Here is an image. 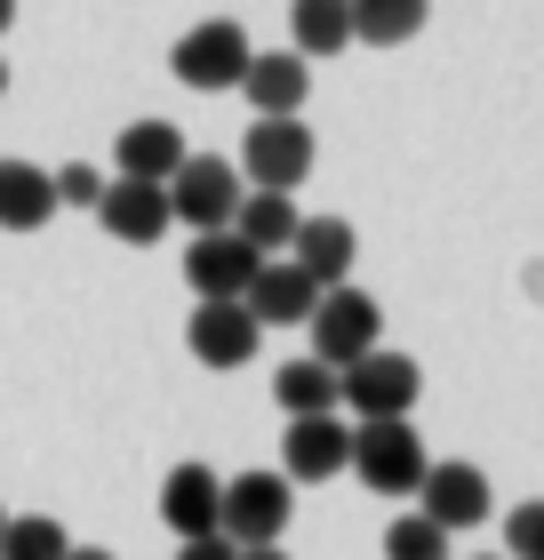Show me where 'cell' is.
Wrapping results in <instances>:
<instances>
[{
	"label": "cell",
	"instance_id": "cell-1",
	"mask_svg": "<svg viewBox=\"0 0 544 560\" xmlns=\"http://www.w3.org/2000/svg\"><path fill=\"white\" fill-rule=\"evenodd\" d=\"M289 513H297V489L280 472H232L224 480V504H217V537L232 552L280 545V537H289Z\"/></svg>",
	"mask_w": 544,
	"mask_h": 560
},
{
	"label": "cell",
	"instance_id": "cell-2",
	"mask_svg": "<svg viewBox=\"0 0 544 560\" xmlns=\"http://www.w3.org/2000/svg\"><path fill=\"white\" fill-rule=\"evenodd\" d=\"M425 393V376L408 352H360L352 369H336V409H352V424H384V417H408Z\"/></svg>",
	"mask_w": 544,
	"mask_h": 560
},
{
	"label": "cell",
	"instance_id": "cell-3",
	"mask_svg": "<svg viewBox=\"0 0 544 560\" xmlns=\"http://www.w3.org/2000/svg\"><path fill=\"white\" fill-rule=\"evenodd\" d=\"M425 441H417V424L408 417H384V424H352V456H345V472H360L377 497H417V480H425Z\"/></svg>",
	"mask_w": 544,
	"mask_h": 560
},
{
	"label": "cell",
	"instance_id": "cell-4",
	"mask_svg": "<svg viewBox=\"0 0 544 560\" xmlns=\"http://www.w3.org/2000/svg\"><path fill=\"white\" fill-rule=\"evenodd\" d=\"M248 57H256V40H248V24H241V16H200L193 33L169 48L176 81H185V89H200V96H217V89H241Z\"/></svg>",
	"mask_w": 544,
	"mask_h": 560
},
{
	"label": "cell",
	"instance_id": "cell-5",
	"mask_svg": "<svg viewBox=\"0 0 544 560\" xmlns=\"http://www.w3.org/2000/svg\"><path fill=\"white\" fill-rule=\"evenodd\" d=\"M313 361L321 369H352L360 352H377V337H384V313H377V296L369 289H321V304H313Z\"/></svg>",
	"mask_w": 544,
	"mask_h": 560
},
{
	"label": "cell",
	"instance_id": "cell-6",
	"mask_svg": "<svg viewBox=\"0 0 544 560\" xmlns=\"http://www.w3.org/2000/svg\"><path fill=\"white\" fill-rule=\"evenodd\" d=\"M232 209H241V176L217 152H185V168L169 176V224H193V233H232Z\"/></svg>",
	"mask_w": 544,
	"mask_h": 560
},
{
	"label": "cell",
	"instance_id": "cell-7",
	"mask_svg": "<svg viewBox=\"0 0 544 560\" xmlns=\"http://www.w3.org/2000/svg\"><path fill=\"white\" fill-rule=\"evenodd\" d=\"M241 176L256 192H289L313 176V129L304 120H256L241 137Z\"/></svg>",
	"mask_w": 544,
	"mask_h": 560
},
{
	"label": "cell",
	"instance_id": "cell-8",
	"mask_svg": "<svg viewBox=\"0 0 544 560\" xmlns=\"http://www.w3.org/2000/svg\"><path fill=\"white\" fill-rule=\"evenodd\" d=\"M256 265H265V257H256L241 233H193V248H185V280H193L200 304H241Z\"/></svg>",
	"mask_w": 544,
	"mask_h": 560
},
{
	"label": "cell",
	"instance_id": "cell-9",
	"mask_svg": "<svg viewBox=\"0 0 544 560\" xmlns=\"http://www.w3.org/2000/svg\"><path fill=\"white\" fill-rule=\"evenodd\" d=\"M352 456V424L345 417H289V441H280V480L289 489H313V480H336Z\"/></svg>",
	"mask_w": 544,
	"mask_h": 560
},
{
	"label": "cell",
	"instance_id": "cell-10",
	"mask_svg": "<svg viewBox=\"0 0 544 560\" xmlns=\"http://www.w3.org/2000/svg\"><path fill=\"white\" fill-rule=\"evenodd\" d=\"M241 96L256 105V120H297L304 113V96H313V65L297 57V48H256L248 72H241Z\"/></svg>",
	"mask_w": 544,
	"mask_h": 560
},
{
	"label": "cell",
	"instance_id": "cell-11",
	"mask_svg": "<svg viewBox=\"0 0 544 560\" xmlns=\"http://www.w3.org/2000/svg\"><path fill=\"white\" fill-rule=\"evenodd\" d=\"M185 345H193L200 369H248L256 345H265V328H256L248 304H200L193 328H185Z\"/></svg>",
	"mask_w": 544,
	"mask_h": 560
},
{
	"label": "cell",
	"instance_id": "cell-12",
	"mask_svg": "<svg viewBox=\"0 0 544 560\" xmlns=\"http://www.w3.org/2000/svg\"><path fill=\"white\" fill-rule=\"evenodd\" d=\"M417 497H425V521H440L449 537L488 521V472L481 465H456V456H449V465H425Z\"/></svg>",
	"mask_w": 544,
	"mask_h": 560
},
{
	"label": "cell",
	"instance_id": "cell-13",
	"mask_svg": "<svg viewBox=\"0 0 544 560\" xmlns=\"http://www.w3.org/2000/svg\"><path fill=\"white\" fill-rule=\"evenodd\" d=\"M96 224H105L113 241L144 248L169 233V185H137V176H113L105 192H96Z\"/></svg>",
	"mask_w": 544,
	"mask_h": 560
},
{
	"label": "cell",
	"instance_id": "cell-14",
	"mask_svg": "<svg viewBox=\"0 0 544 560\" xmlns=\"http://www.w3.org/2000/svg\"><path fill=\"white\" fill-rule=\"evenodd\" d=\"M248 313H256V328H297V320H313V304H321V289H313V272H297L289 257H265L256 265V280H248Z\"/></svg>",
	"mask_w": 544,
	"mask_h": 560
},
{
	"label": "cell",
	"instance_id": "cell-15",
	"mask_svg": "<svg viewBox=\"0 0 544 560\" xmlns=\"http://www.w3.org/2000/svg\"><path fill=\"white\" fill-rule=\"evenodd\" d=\"M217 504H224V480L209 465H176L161 480V521L176 528V545L185 537H217Z\"/></svg>",
	"mask_w": 544,
	"mask_h": 560
},
{
	"label": "cell",
	"instance_id": "cell-16",
	"mask_svg": "<svg viewBox=\"0 0 544 560\" xmlns=\"http://www.w3.org/2000/svg\"><path fill=\"white\" fill-rule=\"evenodd\" d=\"M352 224L345 217H297V241H289V265L297 272H313V289H345V272H352Z\"/></svg>",
	"mask_w": 544,
	"mask_h": 560
},
{
	"label": "cell",
	"instance_id": "cell-17",
	"mask_svg": "<svg viewBox=\"0 0 544 560\" xmlns=\"http://www.w3.org/2000/svg\"><path fill=\"white\" fill-rule=\"evenodd\" d=\"M113 168L137 176V185H169V176L185 168V137H176V120H128L120 144H113Z\"/></svg>",
	"mask_w": 544,
	"mask_h": 560
},
{
	"label": "cell",
	"instance_id": "cell-18",
	"mask_svg": "<svg viewBox=\"0 0 544 560\" xmlns=\"http://www.w3.org/2000/svg\"><path fill=\"white\" fill-rule=\"evenodd\" d=\"M57 217V185L33 161H0V233H40Z\"/></svg>",
	"mask_w": 544,
	"mask_h": 560
},
{
	"label": "cell",
	"instance_id": "cell-19",
	"mask_svg": "<svg viewBox=\"0 0 544 560\" xmlns=\"http://www.w3.org/2000/svg\"><path fill=\"white\" fill-rule=\"evenodd\" d=\"M232 233H241L256 257H280V248L297 241V200H289V192H241V209H232Z\"/></svg>",
	"mask_w": 544,
	"mask_h": 560
},
{
	"label": "cell",
	"instance_id": "cell-20",
	"mask_svg": "<svg viewBox=\"0 0 544 560\" xmlns=\"http://www.w3.org/2000/svg\"><path fill=\"white\" fill-rule=\"evenodd\" d=\"M352 40V9L345 0H289V48L297 57H336Z\"/></svg>",
	"mask_w": 544,
	"mask_h": 560
},
{
	"label": "cell",
	"instance_id": "cell-21",
	"mask_svg": "<svg viewBox=\"0 0 544 560\" xmlns=\"http://www.w3.org/2000/svg\"><path fill=\"white\" fill-rule=\"evenodd\" d=\"M345 9H352V40L401 48V40L425 33V9H432V0H345Z\"/></svg>",
	"mask_w": 544,
	"mask_h": 560
},
{
	"label": "cell",
	"instance_id": "cell-22",
	"mask_svg": "<svg viewBox=\"0 0 544 560\" xmlns=\"http://www.w3.org/2000/svg\"><path fill=\"white\" fill-rule=\"evenodd\" d=\"M273 400H280V417H336V369H321L304 352V361H289L273 376Z\"/></svg>",
	"mask_w": 544,
	"mask_h": 560
},
{
	"label": "cell",
	"instance_id": "cell-23",
	"mask_svg": "<svg viewBox=\"0 0 544 560\" xmlns=\"http://www.w3.org/2000/svg\"><path fill=\"white\" fill-rule=\"evenodd\" d=\"M72 537H65V521H48V513H24L0 528V560H65Z\"/></svg>",
	"mask_w": 544,
	"mask_h": 560
},
{
	"label": "cell",
	"instance_id": "cell-24",
	"mask_svg": "<svg viewBox=\"0 0 544 560\" xmlns=\"http://www.w3.org/2000/svg\"><path fill=\"white\" fill-rule=\"evenodd\" d=\"M384 560H449V528L425 521V513H401L384 528Z\"/></svg>",
	"mask_w": 544,
	"mask_h": 560
},
{
	"label": "cell",
	"instance_id": "cell-25",
	"mask_svg": "<svg viewBox=\"0 0 544 560\" xmlns=\"http://www.w3.org/2000/svg\"><path fill=\"white\" fill-rule=\"evenodd\" d=\"M505 552H512V560H544V497H536V504H512Z\"/></svg>",
	"mask_w": 544,
	"mask_h": 560
},
{
	"label": "cell",
	"instance_id": "cell-26",
	"mask_svg": "<svg viewBox=\"0 0 544 560\" xmlns=\"http://www.w3.org/2000/svg\"><path fill=\"white\" fill-rule=\"evenodd\" d=\"M57 185V209H96V192H105V176H96L89 161H72V168H57L48 176Z\"/></svg>",
	"mask_w": 544,
	"mask_h": 560
},
{
	"label": "cell",
	"instance_id": "cell-27",
	"mask_svg": "<svg viewBox=\"0 0 544 560\" xmlns=\"http://www.w3.org/2000/svg\"><path fill=\"white\" fill-rule=\"evenodd\" d=\"M176 560H241V552H232L224 537H185V545H176Z\"/></svg>",
	"mask_w": 544,
	"mask_h": 560
},
{
	"label": "cell",
	"instance_id": "cell-28",
	"mask_svg": "<svg viewBox=\"0 0 544 560\" xmlns=\"http://www.w3.org/2000/svg\"><path fill=\"white\" fill-rule=\"evenodd\" d=\"M65 560H113V552H105V545H72Z\"/></svg>",
	"mask_w": 544,
	"mask_h": 560
},
{
	"label": "cell",
	"instance_id": "cell-29",
	"mask_svg": "<svg viewBox=\"0 0 544 560\" xmlns=\"http://www.w3.org/2000/svg\"><path fill=\"white\" fill-rule=\"evenodd\" d=\"M241 560H289V552H280V545H256V552H241Z\"/></svg>",
	"mask_w": 544,
	"mask_h": 560
},
{
	"label": "cell",
	"instance_id": "cell-30",
	"mask_svg": "<svg viewBox=\"0 0 544 560\" xmlns=\"http://www.w3.org/2000/svg\"><path fill=\"white\" fill-rule=\"evenodd\" d=\"M9 24H16V0H0V33H9Z\"/></svg>",
	"mask_w": 544,
	"mask_h": 560
},
{
	"label": "cell",
	"instance_id": "cell-31",
	"mask_svg": "<svg viewBox=\"0 0 544 560\" xmlns=\"http://www.w3.org/2000/svg\"><path fill=\"white\" fill-rule=\"evenodd\" d=\"M0 96H9V65H0Z\"/></svg>",
	"mask_w": 544,
	"mask_h": 560
},
{
	"label": "cell",
	"instance_id": "cell-32",
	"mask_svg": "<svg viewBox=\"0 0 544 560\" xmlns=\"http://www.w3.org/2000/svg\"><path fill=\"white\" fill-rule=\"evenodd\" d=\"M0 528H9V513H0Z\"/></svg>",
	"mask_w": 544,
	"mask_h": 560
},
{
	"label": "cell",
	"instance_id": "cell-33",
	"mask_svg": "<svg viewBox=\"0 0 544 560\" xmlns=\"http://www.w3.org/2000/svg\"><path fill=\"white\" fill-rule=\"evenodd\" d=\"M481 560H488V552H481Z\"/></svg>",
	"mask_w": 544,
	"mask_h": 560
}]
</instances>
